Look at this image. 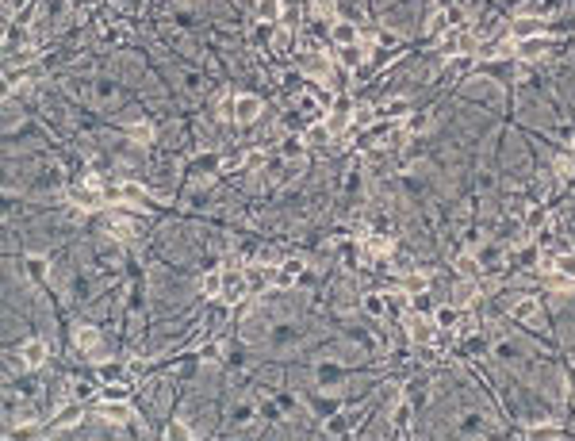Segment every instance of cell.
Wrapping results in <instances>:
<instances>
[{"mask_svg":"<svg viewBox=\"0 0 575 441\" xmlns=\"http://www.w3.org/2000/svg\"><path fill=\"white\" fill-rule=\"evenodd\" d=\"M222 273H227V284H222V300H230V303L246 300V291H249L246 273H234V269H222Z\"/></svg>","mask_w":575,"mask_h":441,"instance_id":"cell-7","label":"cell"},{"mask_svg":"<svg viewBox=\"0 0 575 441\" xmlns=\"http://www.w3.org/2000/svg\"><path fill=\"white\" fill-rule=\"evenodd\" d=\"M407 330H411V338L418 341V345H430V341L437 338V323H434V315H418V311H414V315L407 318Z\"/></svg>","mask_w":575,"mask_h":441,"instance_id":"cell-5","label":"cell"},{"mask_svg":"<svg viewBox=\"0 0 575 441\" xmlns=\"http://www.w3.org/2000/svg\"><path fill=\"white\" fill-rule=\"evenodd\" d=\"M69 200H73V208L77 211H96V208H104V188H96V184H77V188H69Z\"/></svg>","mask_w":575,"mask_h":441,"instance_id":"cell-3","label":"cell"},{"mask_svg":"<svg viewBox=\"0 0 575 441\" xmlns=\"http://www.w3.org/2000/svg\"><path fill=\"white\" fill-rule=\"evenodd\" d=\"M77 418H81V403H73V407H66L62 415L50 418V430H66V426H73Z\"/></svg>","mask_w":575,"mask_h":441,"instance_id":"cell-25","label":"cell"},{"mask_svg":"<svg viewBox=\"0 0 575 441\" xmlns=\"http://www.w3.org/2000/svg\"><path fill=\"white\" fill-rule=\"evenodd\" d=\"M222 284H227V273H222V269H211V273L200 276V296H207V300H219V296H222Z\"/></svg>","mask_w":575,"mask_h":441,"instance_id":"cell-11","label":"cell"},{"mask_svg":"<svg viewBox=\"0 0 575 441\" xmlns=\"http://www.w3.org/2000/svg\"><path fill=\"white\" fill-rule=\"evenodd\" d=\"M384 111H387V119H395V123H402V119L411 116L407 100H387V104H384Z\"/></svg>","mask_w":575,"mask_h":441,"instance_id":"cell-31","label":"cell"},{"mask_svg":"<svg viewBox=\"0 0 575 441\" xmlns=\"http://www.w3.org/2000/svg\"><path fill=\"white\" fill-rule=\"evenodd\" d=\"M284 269H288V273H303L307 261H303V258H288V261H284Z\"/></svg>","mask_w":575,"mask_h":441,"instance_id":"cell-41","label":"cell"},{"mask_svg":"<svg viewBox=\"0 0 575 441\" xmlns=\"http://www.w3.org/2000/svg\"><path fill=\"white\" fill-rule=\"evenodd\" d=\"M526 438H564V430H560V426H533V430L526 433Z\"/></svg>","mask_w":575,"mask_h":441,"instance_id":"cell-36","label":"cell"},{"mask_svg":"<svg viewBox=\"0 0 575 441\" xmlns=\"http://www.w3.org/2000/svg\"><path fill=\"white\" fill-rule=\"evenodd\" d=\"M119 204H127V208H146V188L134 181H123L119 184Z\"/></svg>","mask_w":575,"mask_h":441,"instance_id":"cell-12","label":"cell"},{"mask_svg":"<svg viewBox=\"0 0 575 441\" xmlns=\"http://www.w3.org/2000/svg\"><path fill=\"white\" fill-rule=\"evenodd\" d=\"M27 269H31L35 280H42V276H46V269H50V261L39 258V253H31V258H27Z\"/></svg>","mask_w":575,"mask_h":441,"instance_id":"cell-34","label":"cell"},{"mask_svg":"<svg viewBox=\"0 0 575 441\" xmlns=\"http://www.w3.org/2000/svg\"><path fill=\"white\" fill-rule=\"evenodd\" d=\"M510 315H514L518 323H537V318H541V300H533V296H522V300L510 307Z\"/></svg>","mask_w":575,"mask_h":441,"instance_id":"cell-10","label":"cell"},{"mask_svg":"<svg viewBox=\"0 0 575 441\" xmlns=\"http://www.w3.org/2000/svg\"><path fill=\"white\" fill-rule=\"evenodd\" d=\"M572 169H575V158H572V154L556 161V173H560V177H567V173H572Z\"/></svg>","mask_w":575,"mask_h":441,"instance_id":"cell-40","label":"cell"},{"mask_svg":"<svg viewBox=\"0 0 575 441\" xmlns=\"http://www.w3.org/2000/svg\"><path fill=\"white\" fill-rule=\"evenodd\" d=\"M261 161H265V154H261V150H249V154H246V169H257Z\"/></svg>","mask_w":575,"mask_h":441,"instance_id":"cell-42","label":"cell"},{"mask_svg":"<svg viewBox=\"0 0 575 441\" xmlns=\"http://www.w3.org/2000/svg\"><path fill=\"white\" fill-rule=\"evenodd\" d=\"M460 51H464V35L445 31V35H441V58H457Z\"/></svg>","mask_w":575,"mask_h":441,"instance_id":"cell-21","label":"cell"},{"mask_svg":"<svg viewBox=\"0 0 575 441\" xmlns=\"http://www.w3.org/2000/svg\"><path fill=\"white\" fill-rule=\"evenodd\" d=\"M165 438H169V441H177V438H196V430H192V426L188 422H169V430H165Z\"/></svg>","mask_w":575,"mask_h":441,"instance_id":"cell-33","label":"cell"},{"mask_svg":"<svg viewBox=\"0 0 575 441\" xmlns=\"http://www.w3.org/2000/svg\"><path fill=\"white\" fill-rule=\"evenodd\" d=\"M280 150H284V158H288V161H296V158H303V150H307V142H303V134H288V138H284V146H280Z\"/></svg>","mask_w":575,"mask_h":441,"instance_id":"cell-26","label":"cell"},{"mask_svg":"<svg viewBox=\"0 0 575 441\" xmlns=\"http://www.w3.org/2000/svg\"><path fill=\"white\" fill-rule=\"evenodd\" d=\"M272 46H276V51H292V31L276 27V35H272Z\"/></svg>","mask_w":575,"mask_h":441,"instance_id":"cell-38","label":"cell"},{"mask_svg":"<svg viewBox=\"0 0 575 441\" xmlns=\"http://www.w3.org/2000/svg\"><path fill=\"white\" fill-rule=\"evenodd\" d=\"M330 138H334V134H330V127H326V123H311V127H303V142H307V146H326Z\"/></svg>","mask_w":575,"mask_h":441,"instance_id":"cell-18","label":"cell"},{"mask_svg":"<svg viewBox=\"0 0 575 441\" xmlns=\"http://www.w3.org/2000/svg\"><path fill=\"white\" fill-rule=\"evenodd\" d=\"M299 69L311 77H322V81H330V62L322 58V54H307V58H299Z\"/></svg>","mask_w":575,"mask_h":441,"instance_id":"cell-14","label":"cell"},{"mask_svg":"<svg viewBox=\"0 0 575 441\" xmlns=\"http://www.w3.org/2000/svg\"><path fill=\"white\" fill-rule=\"evenodd\" d=\"M131 138L134 142H150V138H154V123H134L131 127Z\"/></svg>","mask_w":575,"mask_h":441,"instance_id":"cell-37","label":"cell"},{"mask_svg":"<svg viewBox=\"0 0 575 441\" xmlns=\"http://www.w3.org/2000/svg\"><path fill=\"white\" fill-rule=\"evenodd\" d=\"M19 361H24V368H42L50 361V345L42 338H27L19 345Z\"/></svg>","mask_w":575,"mask_h":441,"instance_id":"cell-4","label":"cell"},{"mask_svg":"<svg viewBox=\"0 0 575 441\" xmlns=\"http://www.w3.org/2000/svg\"><path fill=\"white\" fill-rule=\"evenodd\" d=\"M384 303H387V311H411V291H407V288L384 291Z\"/></svg>","mask_w":575,"mask_h":441,"instance_id":"cell-23","label":"cell"},{"mask_svg":"<svg viewBox=\"0 0 575 441\" xmlns=\"http://www.w3.org/2000/svg\"><path fill=\"white\" fill-rule=\"evenodd\" d=\"M131 395V384H112L104 380V388H100V399H127Z\"/></svg>","mask_w":575,"mask_h":441,"instance_id":"cell-28","label":"cell"},{"mask_svg":"<svg viewBox=\"0 0 575 441\" xmlns=\"http://www.w3.org/2000/svg\"><path fill=\"white\" fill-rule=\"evenodd\" d=\"M391 426H395V430H411V403H407V399H395L391 403Z\"/></svg>","mask_w":575,"mask_h":441,"instance_id":"cell-19","label":"cell"},{"mask_svg":"<svg viewBox=\"0 0 575 441\" xmlns=\"http://www.w3.org/2000/svg\"><path fill=\"white\" fill-rule=\"evenodd\" d=\"M452 273H457L460 280H479V276H484V261H479L476 253H457V258H452Z\"/></svg>","mask_w":575,"mask_h":441,"instance_id":"cell-6","label":"cell"},{"mask_svg":"<svg viewBox=\"0 0 575 441\" xmlns=\"http://www.w3.org/2000/svg\"><path fill=\"white\" fill-rule=\"evenodd\" d=\"M361 307H364V315H372V318H384L387 315V303H384V296L380 291H369L361 300Z\"/></svg>","mask_w":575,"mask_h":441,"instance_id":"cell-22","label":"cell"},{"mask_svg":"<svg viewBox=\"0 0 575 441\" xmlns=\"http://www.w3.org/2000/svg\"><path fill=\"white\" fill-rule=\"evenodd\" d=\"M449 24H452V16H449V12H441V8H437L434 16L426 19V39H441V35L449 31Z\"/></svg>","mask_w":575,"mask_h":441,"instance_id":"cell-17","label":"cell"},{"mask_svg":"<svg viewBox=\"0 0 575 441\" xmlns=\"http://www.w3.org/2000/svg\"><path fill=\"white\" fill-rule=\"evenodd\" d=\"M349 119H353L357 131H364V127H372V119H376V108H372V104H357V108L349 111Z\"/></svg>","mask_w":575,"mask_h":441,"instance_id":"cell-24","label":"cell"},{"mask_svg":"<svg viewBox=\"0 0 575 441\" xmlns=\"http://www.w3.org/2000/svg\"><path fill=\"white\" fill-rule=\"evenodd\" d=\"M549 269H556V273H564V276L575 280V253H556V258L549 261Z\"/></svg>","mask_w":575,"mask_h":441,"instance_id":"cell-29","label":"cell"},{"mask_svg":"<svg viewBox=\"0 0 575 441\" xmlns=\"http://www.w3.org/2000/svg\"><path fill=\"white\" fill-rule=\"evenodd\" d=\"M545 219H549V215H545L541 208H533V211H529V219H526V223H529V231H537V226H541Z\"/></svg>","mask_w":575,"mask_h":441,"instance_id":"cell-39","label":"cell"},{"mask_svg":"<svg viewBox=\"0 0 575 441\" xmlns=\"http://www.w3.org/2000/svg\"><path fill=\"white\" fill-rule=\"evenodd\" d=\"M284 16V0H257V19L261 24H280Z\"/></svg>","mask_w":575,"mask_h":441,"instance_id":"cell-16","label":"cell"},{"mask_svg":"<svg viewBox=\"0 0 575 441\" xmlns=\"http://www.w3.org/2000/svg\"><path fill=\"white\" fill-rule=\"evenodd\" d=\"M292 284H296V273H288L284 265H280V269H272V288L288 291V288H292Z\"/></svg>","mask_w":575,"mask_h":441,"instance_id":"cell-32","label":"cell"},{"mask_svg":"<svg viewBox=\"0 0 575 441\" xmlns=\"http://www.w3.org/2000/svg\"><path fill=\"white\" fill-rule=\"evenodd\" d=\"M434 323H437V330H457V323H460V307H457V303L434 307Z\"/></svg>","mask_w":575,"mask_h":441,"instance_id":"cell-13","label":"cell"},{"mask_svg":"<svg viewBox=\"0 0 575 441\" xmlns=\"http://www.w3.org/2000/svg\"><path fill=\"white\" fill-rule=\"evenodd\" d=\"M430 307H434V296H430L426 288H422V291H411V311H418V315H430Z\"/></svg>","mask_w":575,"mask_h":441,"instance_id":"cell-30","label":"cell"},{"mask_svg":"<svg viewBox=\"0 0 575 441\" xmlns=\"http://www.w3.org/2000/svg\"><path fill=\"white\" fill-rule=\"evenodd\" d=\"M452 334H457V338H476V318L460 315V323H457V330H452Z\"/></svg>","mask_w":575,"mask_h":441,"instance_id":"cell-35","label":"cell"},{"mask_svg":"<svg viewBox=\"0 0 575 441\" xmlns=\"http://www.w3.org/2000/svg\"><path fill=\"white\" fill-rule=\"evenodd\" d=\"M572 158H575V134H572Z\"/></svg>","mask_w":575,"mask_h":441,"instance_id":"cell-43","label":"cell"},{"mask_svg":"<svg viewBox=\"0 0 575 441\" xmlns=\"http://www.w3.org/2000/svg\"><path fill=\"white\" fill-rule=\"evenodd\" d=\"M261 111H265L261 96H254V92H242V96H234V123H238V127L257 123V119H261Z\"/></svg>","mask_w":575,"mask_h":441,"instance_id":"cell-2","label":"cell"},{"mask_svg":"<svg viewBox=\"0 0 575 441\" xmlns=\"http://www.w3.org/2000/svg\"><path fill=\"white\" fill-rule=\"evenodd\" d=\"M73 341H77V350H81V353H96V345H100V330H96V326H77Z\"/></svg>","mask_w":575,"mask_h":441,"instance_id":"cell-15","label":"cell"},{"mask_svg":"<svg viewBox=\"0 0 575 441\" xmlns=\"http://www.w3.org/2000/svg\"><path fill=\"white\" fill-rule=\"evenodd\" d=\"M361 27L357 24H349V19H334V24H330V39L337 42V46H353V42H361Z\"/></svg>","mask_w":575,"mask_h":441,"instance_id":"cell-8","label":"cell"},{"mask_svg":"<svg viewBox=\"0 0 575 441\" xmlns=\"http://www.w3.org/2000/svg\"><path fill=\"white\" fill-rule=\"evenodd\" d=\"M541 280H545V288H552V291H575V280L564 276V273H556V269H549Z\"/></svg>","mask_w":575,"mask_h":441,"instance_id":"cell-20","label":"cell"},{"mask_svg":"<svg viewBox=\"0 0 575 441\" xmlns=\"http://www.w3.org/2000/svg\"><path fill=\"white\" fill-rule=\"evenodd\" d=\"M246 280H249V288H265V284H272V269L249 265V269H246Z\"/></svg>","mask_w":575,"mask_h":441,"instance_id":"cell-27","label":"cell"},{"mask_svg":"<svg viewBox=\"0 0 575 441\" xmlns=\"http://www.w3.org/2000/svg\"><path fill=\"white\" fill-rule=\"evenodd\" d=\"M545 31V16H514L510 19V35L514 39H529V35Z\"/></svg>","mask_w":575,"mask_h":441,"instance_id":"cell-9","label":"cell"},{"mask_svg":"<svg viewBox=\"0 0 575 441\" xmlns=\"http://www.w3.org/2000/svg\"><path fill=\"white\" fill-rule=\"evenodd\" d=\"M552 39L556 35H529V39H514V58L518 62H537V58H545V51L552 46Z\"/></svg>","mask_w":575,"mask_h":441,"instance_id":"cell-1","label":"cell"}]
</instances>
